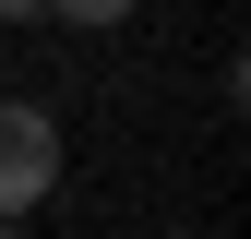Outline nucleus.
<instances>
[{"label": "nucleus", "mask_w": 251, "mask_h": 239, "mask_svg": "<svg viewBox=\"0 0 251 239\" xmlns=\"http://www.w3.org/2000/svg\"><path fill=\"white\" fill-rule=\"evenodd\" d=\"M48 191H60V120L0 96V215H36Z\"/></svg>", "instance_id": "obj_1"}, {"label": "nucleus", "mask_w": 251, "mask_h": 239, "mask_svg": "<svg viewBox=\"0 0 251 239\" xmlns=\"http://www.w3.org/2000/svg\"><path fill=\"white\" fill-rule=\"evenodd\" d=\"M36 12H60V24H84V36H96V24H132V0H36Z\"/></svg>", "instance_id": "obj_2"}, {"label": "nucleus", "mask_w": 251, "mask_h": 239, "mask_svg": "<svg viewBox=\"0 0 251 239\" xmlns=\"http://www.w3.org/2000/svg\"><path fill=\"white\" fill-rule=\"evenodd\" d=\"M0 24H36V0H0Z\"/></svg>", "instance_id": "obj_3"}, {"label": "nucleus", "mask_w": 251, "mask_h": 239, "mask_svg": "<svg viewBox=\"0 0 251 239\" xmlns=\"http://www.w3.org/2000/svg\"><path fill=\"white\" fill-rule=\"evenodd\" d=\"M0 239H24V227H12V215H0Z\"/></svg>", "instance_id": "obj_4"}]
</instances>
